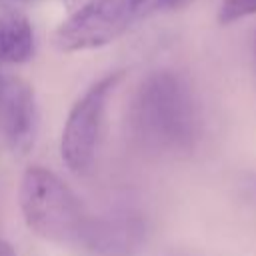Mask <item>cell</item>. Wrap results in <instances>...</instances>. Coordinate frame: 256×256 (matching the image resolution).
<instances>
[{"instance_id":"cell-8","label":"cell","mask_w":256,"mask_h":256,"mask_svg":"<svg viewBox=\"0 0 256 256\" xmlns=\"http://www.w3.org/2000/svg\"><path fill=\"white\" fill-rule=\"evenodd\" d=\"M188 0H140V14L156 12V10H170L186 4Z\"/></svg>"},{"instance_id":"cell-1","label":"cell","mask_w":256,"mask_h":256,"mask_svg":"<svg viewBox=\"0 0 256 256\" xmlns=\"http://www.w3.org/2000/svg\"><path fill=\"white\" fill-rule=\"evenodd\" d=\"M134 120L140 134L162 148L184 150L198 136L194 96L174 72H158L142 84Z\"/></svg>"},{"instance_id":"cell-12","label":"cell","mask_w":256,"mask_h":256,"mask_svg":"<svg viewBox=\"0 0 256 256\" xmlns=\"http://www.w3.org/2000/svg\"><path fill=\"white\" fill-rule=\"evenodd\" d=\"M2 78H4V76H2V74H0V90H2Z\"/></svg>"},{"instance_id":"cell-2","label":"cell","mask_w":256,"mask_h":256,"mask_svg":"<svg viewBox=\"0 0 256 256\" xmlns=\"http://www.w3.org/2000/svg\"><path fill=\"white\" fill-rule=\"evenodd\" d=\"M20 208L28 228L52 242L80 234L84 214L72 190L50 170L30 166L20 182Z\"/></svg>"},{"instance_id":"cell-9","label":"cell","mask_w":256,"mask_h":256,"mask_svg":"<svg viewBox=\"0 0 256 256\" xmlns=\"http://www.w3.org/2000/svg\"><path fill=\"white\" fill-rule=\"evenodd\" d=\"M252 76H254V86H256V32L252 36Z\"/></svg>"},{"instance_id":"cell-3","label":"cell","mask_w":256,"mask_h":256,"mask_svg":"<svg viewBox=\"0 0 256 256\" xmlns=\"http://www.w3.org/2000/svg\"><path fill=\"white\" fill-rule=\"evenodd\" d=\"M140 14V0H84L54 32L62 52L92 50L110 44Z\"/></svg>"},{"instance_id":"cell-5","label":"cell","mask_w":256,"mask_h":256,"mask_svg":"<svg viewBox=\"0 0 256 256\" xmlns=\"http://www.w3.org/2000/svg\"><path fill=\"white\" fill-rule=\"evenodd\" d=\"M36 102L32 88L16 78L4 76L0 90V134L14 150H26L34 138Z\"/></svg>"},{"instance_id":"cell-10","label":"cell","mask_w":256,"mask_h":256,"mask_svg":"<svg viewBox=\"0 0 256 256\" xmlns=\"http://www.w3.org/2000/svg\"><path fill=\"white\" fill-rule=\"evenodd\" d=\"M0 256H16V254H14V250L10 248V244H8V242H4L2 238H0Z\"/></svg>"},{"instance_id":"cell-7","label":"cell","mask_w":256,"mask_h":256,"mask_svg":"<svg viewBox=\"0 0 256 256\" xmlns=\"http://www.w3.org/2000/svg\"><path fill=\"white\" fill-rule=\"evenodd\" d=\"M252 14H256V0H222L218 8V22L230 24Z\"/></svg>"},{"instance_id":"cell-11","label":"cell","mask_w":256,"mask_h":256,"mask_svg":"<svg viewBox=\"0 0 256 256\" xmlns=\"http://www.w3.org/2000/svg\"><path fill=\"white\" fill-rule=\"evenodd\" d=\"M12 2H30V0H12ZM62 2H66L68 6H72V4H76V2H82V0H62Z\"/></svg>"},{"instance_id":"cell-6","label":"cell","mask_w":256,"mask_h":256,"mask_svg":"<svg viewBox=\"0 0 256 256\" xmlns=\"http://www.w3.org/2000/svg\"><path fill=\"white\" fill-rule=\"evenodd\" d=\"M34 52V34L30 20L14 10L0 8V62L20 64Z\"/></svg>"},{"instance_id":"cell-4","label":"cell","mask_w":256,"mask_h":256,"mask_svg":"<svg viewBox=\"0 0 256 256\" xmlns=\"http://www.w3.org/2000/svg\"><path fill=\"white\" fill-rule=\"evenodd\" d=\"M122 78L124 72H112L100 78L72 106L60 142L62 160L72 172H84L92 166L108 100Z\"/></svg>"}]
</instances>
